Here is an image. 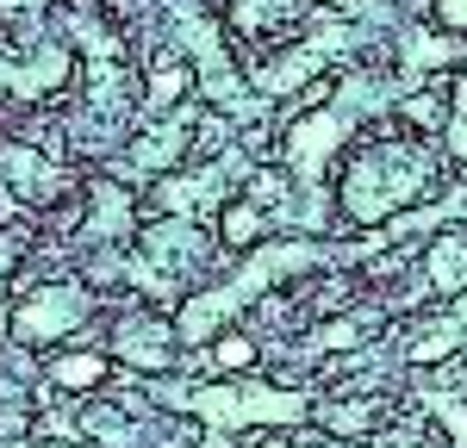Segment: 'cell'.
<instances>
[{
    "label": "cell",
    "mask_w": 467,
    "mask_h": 448,
    "mask_svg": "<svg viewBox=\"0 0 467 448\" xmlns=\"http://www.w3.org/2000/svg\"><path fill=\"white\" fill-rule=\"evenodd\" d=\"M193 125H200V112L181 107L169 118H144V131H138V144H131V168H144V175H175L181 162L193 156Z\"/></svg>",
    "instance_id": "10"
},
{
    "label": "cell",
    "mask_w": 467,
    "mask_h": 448,
    "mask_svg": "<svg viewBox=\"0 0 467 448\" xmlns=\"http://www.w3.org/2000/svg\"><path fill=\"white\" fill-rule=\"evenodd\" d=\"M0 181L13 187L19 199H32V206H57V199L69 193V175H63L44 149L19 144V137H0Z\"/></svg>",
    "instance_id": "11"
},
{
    "label": "cell",
    "mask_w": 467,
    "mask_h": 448,
    "mask_svg": "<svg viewBox=\"0 0 467 448\" xmlns=\"http://www.w3.org/2000/svg\"><path fill=\"white\" fill-rule=\"evenodd\" d=\"M449 149H455V162H467V81L455 87V125H449Z\"/></svg>",
    "instance_id": "25"
},
{
    "label": "cell",
    "mask_w": 467,
    "mask_h": 448,
    "mask_svg": "<svg viewBox=\"0 0 467 448\" xmlns=\"http://www.w3.org/2000/svg\"><path fill=\"white\" fill-rule=\"evenodd\" d=\"M324 50H330V44H299V50H281L275 63H262V69H255V87H262V94H293V87H306V81L324 69Z\"/></svg>",
    "instance_id": "13"
},
{
    "label": "cell",
    "mask_w": 467,
    "mask_h": 448,
    "mask_svg": "<svg viewBox=\"0 0 467 448\" xmlns=\"http://www.w3.org/2000/svg\"><path fill=\"white\" fill-rule=\"evenodd\" d=\"M94 311H100V299L94 287H81V280H37L26 293L13 299V311H6V336L19 342V349H63L75 336L94 324Z\"/></svg>",
    "instance_id": "4"
},
{
    "label": "cell",
    "mask_w": 467,
    "mask_h": 448,
    "mask_svg": "<svg viewBox=\"0 0 467 448\" xmlns=\"http://www.w3.org/2000/svg\"><path fill=\"white\" fill-rule=\"evenodd\" d=\"M455 349H467V324L455 318V311H442L431 331H418L411 342H405V361H411V368H431V361H449Z\"/></svg>",
    "instance_id": "17"
},
{
    "label": "cell",
    "mask_w": 467,
    "mask_h": 448,
    "mask_svg": "<svg viewBox=\"0 0 467 448\" xmlns=\"http://www.w3.org/2000/svg\"><path fill=\"white\" fill-rule=\"evenodd\" d=\"M299 19V0H231V25L244 37H275Z\"/></svg>",
    "instance_id": "18"
},
{
    "label": "cell",
    "mask_w": 467,
    "mask_h": 448,
    "mask_svg": "<svg viewBox=\"0 0 467 448\" xmlns=\"http://www.w3.org/2000/svg\"><path fill=\"white\" fill-rule=\"evenodd\" d=\"M431 13H436L442 32H462L467 37V0H431Z\"/></svg>",
    "instance_id": "26"
},
{
    "label": "cell",
    "mask_w": 467,
    "mask_h": 448,
    "mask_svg": "<svg viewBox=\"0 0 467 448\" xmlns=\"http://www.w3.org/2000/svg\"><path fill=\"white\" fill-rule=\"evenodd\" d=\"M63 25L75 32V44H81V56H88V63H119V56H125L119 32H112L100 13H88V6H63Z\"/></svg>",
    "instance_id": "16"
},
{
    "label": "cell",
    "mask_w": 467,
    "mask_h": 448,
    "mask_svg": "<svg viewBox=\"0 0 467 448\" xmlns=\"http://www.w3.org/2000/svg\"><path fill=\"white\" fill-rule=\"evenodd\" d=\"M436 187V156L411 137H380V144H361L337 181V199H343V219L349 224H380L418 206Z\"/></svg>",
    "instance_id": "2"
},
{
    "label": "cell",
    "mask_w": 467,
    "mask_h": 448,
    "mask_svg": "<svg viewBox=\"0 0 467 448\" xmlns=\"http://www.w3.org/2000/svg\"><path fill=\"white\" fill-rule=\"evenodd\" d=\"M112 361L131 373H144V380H169L181 368V331L175 318H162V311H125V318H112V336H107Z\"/></svg>",
    "instance_id": "5"
},
{
    "label": "cell",
    "mask_w": 467,
    "mask_h": 448,
    "mask_svg": "<svg viewBox=\"0 0 467 448\" xmlns=\"http://www.w3.org/2000/svg\"><path fill=\"white\" fill-rule=\"evenodd\" d=\"M119 373L107 342H63V349H50L44 355V380H50V392H63V399H94V392H107V380Z\"/></svg>",
    "instance_id": "9"
},
{
    "label": "cell",
    "mask_w": 467,
    "mask_h": 448,
    "mask_svg": "<svg viewBox=\"0 0 467 448\" xmlns=\"http://www.w3.org/2000/svg\"><path fill=\"white\" fill-rule=\"evenodd\" d=\"M75 75V50L63 37H44L26 50V63H13V56H0V94L6 100H19V107H37V100H50V94H63Z\"/></svg>",
    "instance_id": "7"
},
{
    "label": "cell",
    "mask_w": 467,
    "mask_h": 448,
    "mask_svg": "<svg viewBox=\"0 0 467 448\" xmlns=\"http://www.w3.org/2000/svg\"><path fill=\"white\" fill-rule=\"evenodd\" d=\"M138 230H144V206H138V193L125 181H100L88 187V212H81V243L88 249H125V243H138Z\"/></svg>",
    "instance_id": "8"
},
{
    "label": "cell",
    "mask_w": 467,
    "mask_h": 448,
    "mask_svg": "<svg viewBox=\"0 0 467 448\" xmlns=\"http://www.w3.org/2000/svg\"><path fill=\"white\" fill-rule=\"evenodd\" d=\"M405 125H418V131L442 125V94H418V100H405Z\"/></svg>",
    "instance_id": "24"
},
{
    "label": "cell",
    "mask_w": 467,
    "mask_h": 448,
    "mask_svg": "<svg viewBox=\"0 0 467 448\" xmlns=\"http://www.w3.org/2000/svg\"><path fill=\"white\" fill-rule=\"evenodd\" d=\"M380 399H343V405H324L318 417H324V430L330 436H368L374 423H380Z\"/></svg>",
    "instance_id": "20"
},
{
    "label": "cell",
    "mask_w": 467,
    "mask_h": 448,
    "mask_svg": "<svg viewBox=\"0 0 467 448\" xmlns=\"http://www.w3.org/2000/svg\"><path fill=\"white\" fill-rule=\"evenodd\" d=\"M156 405L187 411L193 423H206L213 436H237V430H281L306 417V392L268 386V380H206V386H175V380H150Z\"/></svg>",
    "instance_id": "3"
},
{
    "label": "cell",
    "mask_w": 467,
    "mask_h": 448,
    "mask_svg": "<svg viewBox=\"0 0 467 448\" xmlns=\"http://www.w3.org/2000/svg\"><path fill=\"white\" fill-rule=\"evenodd\" d=\"M318 261H324V249H318V243H306V237L250 249L244 268H231L224 280H213V287H193V293L175 305L181 342H187V349L213 342L218 331H231V318H237V311H250L255 299H268L275 280H293V274H306V268H318Z\"/></svg>",
    "instance_id": "1"
},
{
    "label": "cell",
    "mask_w": 467,
    "mask_h": 448,
    "mask_svg": "<svg viewBox=\"0 0 467 448\" xmlns=\"http://www.w3.org/2000/svg\"><path fill=\"white\" fill-rule=\"evenodd\" d=\"M431 411H436V423L449 430V443L467 448V399H431Z\"/></svg>",
    "instance_id": "22"
},
{
    "label": "cell",
    "mask_w": 467,
    "mask_h": 448,
    "mask_svg": "<svg viewBox=\"0 0 467 448\" xmlns=\"http://www.w3.org/2000/svg\"><path fill=\"white\" fill-rule=\"evenodd\" d=\"M349 112L343 107H312V112H299L287 125V144H281V162H287L293 175L306 187H318L324 181V168H330V156L343 149V137H349Z\"/></svg>",
    "instance_id": "6"
},
{
    "label": "cell",
    "mask_w": 467,
    "mask_h": 448,
    "mask_svg": "<svg viewBox=\"0 0 467 448\" xmlns=\"http://www.w3.org/2000/svg\"><path fill=\"white\" fill-rule=\"evenodd\" d=\"M324 6H343V13H361V0H324Z\"/></svg>",
    "instance_id": "30"
},
{
    "label": "cell",
    "mask_w": 467,
    "mask_h": 448,
    "mask_svg": "<svg viewBox=\"0 0 467 448\" xmlns=\"http://www.w3.org/2000/svg\"><path fill=\"white\" fill-rule=\"evenodd\" d=\"M424 274H431L436 293H467V230H442L424 256Z\"/></svg>",
    "instance_id": "15"
},
{
    "label": "cell",
    "mask_w": 467,
    "mask_h": 448,
    "mask_svg": "<svg viewBox=\"0 0 467 448\" xmlns=\"http://www.w3.org/2000/svg\"><path fill=\"white\" fill-rule=\"evenodd\" d=\"M368 331H374V318H337L312 336V349H356V342H368Z\"/></svg>",
    "instance_id": "21"
},
{
    "label": "cell",
    "mask_w": 467,
    "mask_h": 448,
    "mask_svg": "<svg viewBox=\"0 0 467 448\" xmlns=\"http://www.w3.org/2000/svg\"><path fill=\"white\" fill-rule=\"evenodd\" d=\"M32 448H81V443H75V436H37Z\"/></svg>",
    "instance_id": "28"
},
{
    "label": "cell",
    "mask_w": 467,
    "mask_h": 448,
    "mask_svg": "<svg viewBox=\"0 0 467 448\" xmlns=\"http://www.w3.org/2000/svg\"><path fill=\"white\" fill-rule=\"evenodd\" d=\"M200 87V75H193V63H181L175 50H162L156 63H150L144 75V118H169V112H181V100Z\"/></svg>",
    "instance_id": "12"
},
{
    "label": "cell",
    "mask_w": 467,
    "mask_h": 448,
    "mask_svg": "<svg viewBox=\"0 0 467 448\" xmlns=\"http://www.w3.org/2000/svg\"><path fill=\"white\" fill-rule=\"evenodd\" d=\"M0 448H19V443H0Z\"/></svg>",
    "instance_id": "31"
},
{
    "label": "cell",
    "mask_w": 467,
    "mask_h": 448,
    "mask_svg": "<svg viewBox=\"0 0 467 448\" xmlns=\"http://www.w3.org/2000/svg\"><path fill=\"white\" fill-rule=\"evenodd\" d=\"M255 448H293V436H262Z\"/></svg>",
    "instance_id": "29"
},
{
    "label": "cell",
    "mask_w": 467,
    "mask_h": 448,
    "mask_svg": "<svg viewBox=\"0 0 467 448\" xmlns=\"http://www.w3.org/2000/svg\"><path fill=\"white\" fill-rule=\"evenodd\" d=\"M455 56H462V50H455L449 37H442V44H436V37H411V63H418V69H436V63H455Z\"/></svg>",
    "instance_id": "23"
},
{
    "label": "cell",
    "mask_w": 467,
    "mask_h": 448,
    "mask_svg": "<svg viewBox=\"0 0 467 448\" xmlns=\"http://www.w3.org/2000/svg\"><path fill=\"white\" fill-rule=\"evenodd\" d=\"M218 243H224V249H244V256L268 243V212L255 206L250 193H237V199L218 206Z\"/></svg>",
    "instance_id": "14"
},
{
    "label": "cell",
    "mask_w": 467,
    "mask_h": 448,
    "mask_svg": "<svg viewBox=\"0 0 467 448\" xmlns=\"http://www.w3.org/2000/svg\"><path fill=\"white\" fill-rule=\"evenodd\" d=\"M44 13V0H0V19H32Z\"/></svg>",
    "instance_id": "27"
},
{
    "label": "cell",
    "mask_w": 467,
    "mask_h": 448,
    "mask_svg": "<svg viewBox=\"0 0 467 448\" xmlns=\"http://www.w3.org/2000/svg\"><path fill=\"white\" fill-rule=\"evenodd\" d=\"M206 361H213L218 380H237V373H250L255 361H262V349H255L250 331H218L213 342H206Z\"/></svg>",
    "instance_id": "19"
}]
</instances>
